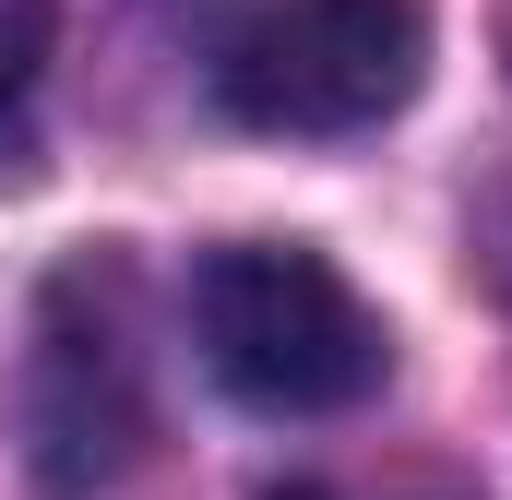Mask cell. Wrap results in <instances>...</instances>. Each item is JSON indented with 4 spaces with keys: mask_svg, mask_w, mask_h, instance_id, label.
Segmentation results:
<instances>
[{
    "mask_svg": "<svg viewBox=\"0 0 512 500\" xmlns=\"http://www.w3.org/2000/svg\"><path fill=\"white\" fill-rule=\"evenodd\" d=\"M191 334H203V370L262 417H346L393 370L382 310L298 239H227L191 274Z\"/></svg>",
    "mask_w": 512,
    "mask_h": 500,
    "instance_id": "1",
    "label": "cell"
},
{
    "mask_svg": "<svg viewBox=\"0 0 512 500\" xmlns=\"http://www.w3.org/2000/svg\"><path fill=\"white\" fill-rule=\"evenodd\" d=\"M429 72V12L417 0H262L215 48V96L251 131H382Z\"/></svg>",
    "mask_w": 512,
    "mask_h": 500,
    "instance_id": "2",
    "label": "cell"
},
{
    "mask_svg": "<svg viewBox=\"0 0 512 500\" xmlns=\"http://www.w3.org/2000/svg\"><path fill=\"white\" fill-rule=\"evenodd\" d=\"M143 453V346H131L120 274L48 286V358H36V465L48 489H108Z\"/></svg>",
    "mask_w": 512,
    "mask_h": 500,
    "instance_id": "3",
    "label": "cell"
},
{
    "mask_svg": "<svg viewBox=\"0 0 512 500\" xmlns=\"http://www.w3.org/2000/svg\"><path fill=\"white\" fill-rule=\"evenodd\" d=\"M36 60H48V0H0V108L36 84Z\"/></svg>",
    "mask_w": 512,
    "mask_h": 500,
    "instance_id": "4",
    "label": "cell"
}]
</instances>
